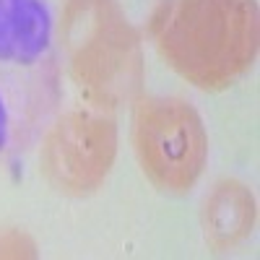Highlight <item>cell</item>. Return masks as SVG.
<instances>
[{"label":"cell","mask_w":260,"mask_h":260,"mask_svg":"<svg viewBox=\"0 0 260 260\" xmlns=\"http://www.w3.org/2000/svg\"><path fill=\"white\" fill-rule=\"evenodd\" d=\"M62 52L73 81L94 102L112 107L138 91L141 45L117 0H68Z\"/></svg>","instance_id":"obj_3"},{"label":"cell","mask_w":260,"mask_h":260,"mask_svg":"<svg viewBox=\"0 0 260 260\" xmlns=\"http://www.w3.org/2000/svg\"><path fill=\"white\" fill-rule=\"evenodd\" d=\"M133 143L143 172L161 190L192 187L206 164V130L182 99H146L133 120Z\"/></svg>","instance_id":"obj_4"},{"label":"cell","mask_w":260,"mask_h":260,"mask_svg":"<svg viewBox=\"0 0 260 260\" xmlns=\"http://www.w3.org/2000/svg\"><path fill=\"white\" fill-rule=\"evenodd\" d=\"M255 224V198L240 182H221L206 201L203 226L206 240L216 250L234 247L252 232Z\"/></svg>","instance_id":"obj_6"},{"label":"cell","mask_w":260,"mask_h":260,"mask_svg":"<svg viewBox=\"0 0 260 260\" xmlns=\"http://www.w3.org/2000/svg\"><path fill=\"white\" fill-rule=\"evenodd\" d=\"M34 242L26 234L16 229H3L0 232V257H34Z\"/></svg>","instance_id":"obj_7"},{"label":"cell","mask_w":260,"mask_h":260,"mask_svg":"<svg viewBox=\"0 0 260 260\" xmlns=\"http://www.w3.org/2000/svg\"><path fill=\"white\" fill-rule=\"evenodd\" d=\"M57 104L47 0H0V159L26 151Z\"/></svg>","instance_id":"obj_1"},{"label":"cell","mask_w":260,"mask_h":260,"mask_svg":"<svg viewBox=\"0 0 260 260\" xmlns=\"http://www.w3.org/2000/svg\"><path fill=\"white\" fill-rule=\"evenodd\" d=\"M117 154L115 120L96 110L65 112L45 136L42 169L62 192H91L104 182Z\"/></svg>","instance_id":"obj_5"},{"label":"cell","mask_w":260,"mask_h":260,"mask_svg":"<svg viewBox=\"0 0 260 260\" xmlns=\"http://www.w3.org/2000/svg\"><path fill=\"white\" fill-rule=\"evenodd\" d=\"M257 37L255 0H172L159 18L156 45L182 78L221 89L252 65Z\"/></svg>","instance_id":"obj_2"}]
</instances>
